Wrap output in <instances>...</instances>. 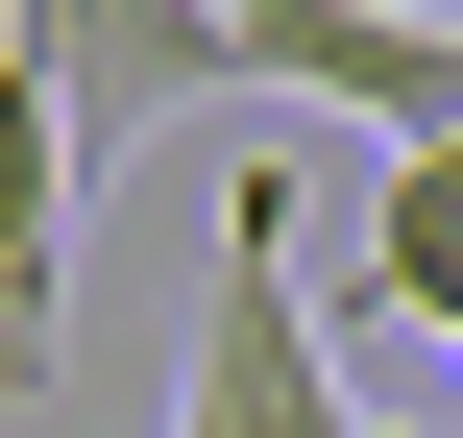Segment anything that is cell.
<instances>
[{"instance_id": "obj_5", "label": "cell", "mask_w": 463, "mask_h": 438, "mask_svg": "<svg viewBox=\"0 0 463 438\" xmlns=\"http://www.w3.org/2000/svg\"><path fill=\"white\" fill-rule=\"evenodd\" d=\"M463 317V146H391L366 171V341H439Z\"/></svg>"}, {"instance_id": "obj_3", "label": "cell", "mask_w": 463, "mask_h": 438, "mask_svg": "<svg viewBox=\"0 0 463 438\" xmlns=\"http://www.w3.org/2000/svg\"><path fill=\"white\" fill-rule=\"evenodd\" d=\"M244 98H317V122H391V146H463V24L439 0H195Z\"/></svg>"}, {"instance_id": "obj_7", "label": "cell", "mask_w": 463, "mask_h": 438, "mask_svg": "<svg viewBox=\"0 0 463 438\" xmlns=\"http://www.w3.org/2000/svg\"><path fill=\"white\" fill-rule=\"evenodd\" d=\"M439 341H463V317H439Z\"/></svg>"}, {"instance_id": "obj_1", "label": "cell", "mask_w": 463, "mask_h": 438, "mask_svg": "<svg viewBox=\"0 0 463 438\" xmlns=\"http://www.w3.org/2000/svg\"><path fill=\"white\" fill-rule=\"evenodd\" d=\"M171 438H391L342 390L317 293H293V195H220V268H195V317H171Z\"/></svg>"}, {"instance_id": "obj_4", "label": "cell", "mask_w": 463, "mask_h": 438, "mask_svg": "<svg viewBox=\"0 0 463 438\" xmlns=\"http://www.w3.org/2000/svg\"><path fill=\"white\" fill-rule=\"evenodd\" d=\"M49 317H73V146H49V98L0 49V366H49Z\"/></svg>"}, {"instance_id": "obj_6", "label": "cell", "mask_w": 463, "mask_h": 438, "mask_svg": "<svg viewBox=\"0 0 463 438\" xmlns=\"http://www.w3.org/2000/svg\"><path fill=\"white\" fill-rule=\"evenodd\" d=\"M0 390H24V366H0Z\"/></svg>"}, {"instance_id": "obj_2", "label": "cell", "mask_w": 463, "mask_h": 438, "mask_svg": "<svg viewBox=\"0 0 463 438\" xmlns=\"http://www.w3.org/2000/svg\"><path fill=\"white\" fill-rule=\"evenodd\" d=\"M0 49H24V98H49V146H73V171H122V146H171V122H220V98H244L195 0H0Z\"/></svg>"}]
</instances>
